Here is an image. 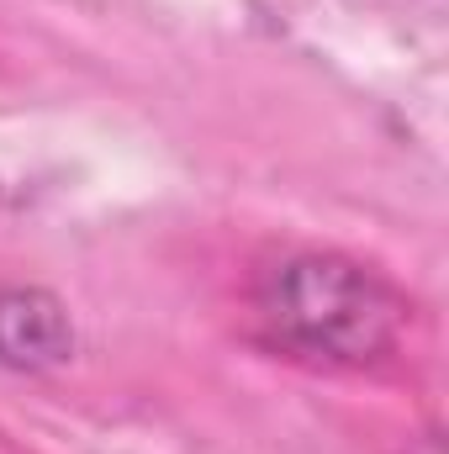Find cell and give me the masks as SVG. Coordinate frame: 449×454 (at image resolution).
Segmentation results:
<instances>
[{"label": "cell", "instance_id": "7a4b0ae2", "mask_svg": "<svg viewBox=\"0 0 449 454\" xmlns=\"http://www.w3.org/2000/svg\"><path fill=\"white\" fill-rule=\"evenodd\" d=\"M75 354V323L64 301L43 286H0V364L5 370H59Z\"/></svg>", "mask_w": 449, "mask_h": 454}, {"label": "cell", "instance_id": "6da1fadb", "mask_svg": "<svg viewBox=\"0 0 449 454\" xmlns=\"http://www.w3.org/2000/svg\"><path fill=\"white\" fill-rule=\"evenodd\" d=\"M254 307L286 354L334 370L381 364L407 328V301L343 254H286L259 275Z\"/></svg>", "mask_w": 449, "mask_h": 454}]
</instances>
